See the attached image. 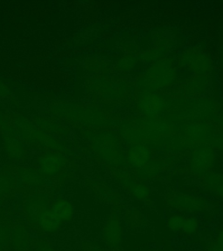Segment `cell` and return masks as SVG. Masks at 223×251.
Instances as JSON below:
<instances>
[{"mask_svg":"<svg viewBox=\"0 0 223 251\" xmlns=\"http://www.w3.org/2000/svg\"><path fill=\"white\" fill-rule=\"evenodd\" d=\"M65 168V160L58 153H48L40 157L39 160V171L40 176L45 178L54 177L59 175Z\"/></svg>","mask_w":223,"mask_h":251,"instance_id":"3957f363","label":"cell"},{"mask_svg":"<svg viewBox=\"0 0 223 251\" xmlns=\"http://www.w3.org/2000/svg\"><path fill=\"white\" fill-rule=\"evenodd\" d=\"M187 216L181 213L171 214L167 219V227L169 231L180 233L184 227Z\"/></svg>","mask_w":223,"mask_h":251,"instance_id":"9c48e42d","label":"cell"},{"mask_svg":"<svg viewBox=\"0 0 223 251\" xmlns=\"http://www.w3.org/2000/svg\"><path fill=\"white\" fill-rule=\"evenodd\" d=\"M18 173L17 175L3 170L0 172V207L4 206L10 198L16 193H19L18 188Z\"/></svg>","mask_w":223,"mask_h":251,"instance_id":"5b68a950","label":"cell"},{"mask_svg":"<svg viewBox=\"0 0 223 251\" xmlns=\"http://www.w3.org/2000/svg\"><path fill=\"white\" fill-rule=\"evenodd\" d=\"M80 251H107L99 244L91 241H84L80 243Z\"/></svg>","mask_w":223,"mask_h":251,"instance_id":"9a60e30c","label":"cell"},{"mask_svg":"<svg viewBox=\"0 0 223 251\" xmlns=\"http://www.w3.org/2000/svg\"><path fill=\"white\" fill-rule=\"evenodd\" d=\"M149 188L145 185H138L133 189V196L138 200H145L146 198L149 197Z\"/></svg>","mask_w":223,"mask_h":251,"instance_id":"5bb4252c","label":"cell"},{"mask_svg":"<svg viewBox=\"0 0 223 251\" xmlns=\"http://www.w3.org/2000/svg\"><path fill=\"white\" fill-rule=\"evenodd\" d=\"M207 251H223V228H222L216 238L212 240L207 247Z\"/></svg>","mask_w":223,"mask_h":251,"instance_id":"4fadbf2b","label":"cell"},{"mask_svg":"<svg viewBox=\"0 0 223 251\" xmlns=\"http://www.w3.org/2000/svg\"><path fill=\"white\" fill-rule=\"evenodd\" d=\"M52 210L58 216L60 221L64 224L70 223L74 218V205L71 203L70 201L67 200L63 197H57L54 198L51 204Z\"/></svg>","mask_w":223,"mask_h":251,"instance_id":"52a82bcc","label":"cell"},{"mask_svg":"<svg viewBox=\"0 0 223 251\" xmlns=\"http://www.w3.org/2000/svg\"><path fill=\"white\" fill-rule=\"evenodd\" d=\"M124 227L117 211L112 212L106 220L101 231V240L109 248L116 247L122 243Z\"/></svg>","mask_w":223,"mask_h":251,"instance_id":"6da1fadb","label":"cell"},{"mask_svg":"<svg viewBox=\"0 0 223 251\" xmlns=\"http://www.w3.org/2000/svg\"><path fill=\"white\" fill-rule=\"evenodd\" d=\"M15 213L12 210L0 212V251H12V235L15 226Z\"/></svg>","mask_w":223,"mask_h":251,"instance_id":"7a4b0ae2","label":"cell"},{"mask_svg":"<svg viewBox=\"0 0 223 251\" xmlns=\"http://www.w3.org/2000/svg\"><path fill=\"white\" fill-rule=\"evenodd\" d=\"M170 205L180 211L203 212L208 209L207 203L202 199L185 196H178Z\"/></svg>","mask_w":223,"mask_h":251,"instance_id":"8992f818","label":"cell"},{"mask_svg":"<svg viewBox=\"0 0 223 251\" xmlns=\"http://www.w3.org/2000/svg\"><path fill=\"white\" fill-rule=\"evenodd\" d=\"M125 223L132 230H135L148 224L145 216L137 209H128L125 214Z\"/></svg>","mask_w":223,"mask_h":251,"instance_id":"ba28073f","label":"cell"},{"mask_svg":"<svg viewBox=\"0 0 223 251\" xmlns=\"http://www.w3.org/2000/svg\"><path fill=\"white\" fill-rule=\"evenodd\" d=\"M30 228L25 221L15 216V226L12 235V251H26L31 244V237Z\"/></svg>","mask_w":223,"mask_h":251,"instance_id":"277c9868","label":"cell"},{"mask_svg":"<svg viewBox=\"0 0 223 251\" xmlns=\"http://www.w3.org/2000/svg\"><path fill=\"white\" fill-rule=\"evenodd\" d=\"M130 159L135 164H143L148 160V152L143 148H135L129 153Z\"/></svg>","mask_w":223,"mask_h":251,"instance_id":"7c38bea8","label":"cell"},{"mask_svg":"<svg viewBox=\"0 0 223 251\" xmlns=\"http://www.w3.org/2000/svg\"><path fill=\"white\" fill-rule=\"evenodd\" d=\"M26 251H58L47 237L31 238V244Z\"/></svg>","mask_w":223,"mask_h":251,"instance_id":"30bf717a","label":"cell"},{"mask_svg":"<svg viewBox=\"0 0 223 251\" xmlns=\"http://www.w3.org/2000/svg\"><path fill=\"white\" fill-rule=\"evenodd\" d=\"M200 220L195 216H188L184 227L180 234L186 236H194L200 230Z\"/></svg>","mask_w":223,"mask_h":251,"instance_id":"8fae6325","label":"cell"}]
</instances>
